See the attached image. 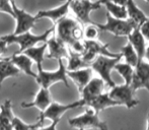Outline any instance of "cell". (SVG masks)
I'll return each instance as SVG.
<instances>
[{"label":"cell","mask_w":149,"mask_h":130,"mask_svg":"<svg viewBox=\"0 0 149 130\" xmlns=\"http://www.w3.org/2000/svg\"><path fill=\"white\" fill-rule=\"evenodd\" d=\"M141 35L143 36V38L145 39V41L149 42V17L140 27H138Z\"/></svg>","instance_id":"4dcf8cb0"},{"label":"cell","mask_w":149,"mask_h":130,"mask_svg":"<svg viewBox=\"0 0 149 130\" xmlns=\"http://www.w3.org/2000/svg\"><path fill=\"white\" fill-rule=\"evenodd\" d=\"M47 48L49 50V53L47 54V58L49 59H68V47L66 44L60 41L56 36H53L51 39L48 38L47 40Z\"/></svg>","instance_id":"4fadbf2b"},{"label":"cell","mask_w":149,"mask_h":130,"mask_svg":"<svg viewBox=\"0 0 149 130\" xmlns=\"http://www.w3.org/2000/svg\"><path fill=\"white\" fill-rule=\"evenodd\" d=\"M144 59L149 63V44L148 46H146V51H145V56H144Z\"/></svg>","instance_id":"e575fe53"},{"label":"cell","mask_w":149,"mask_h":130,"mask_svg":"<svg viewBox=\"0 0 149 130\" xmlns=\"http://www.w3.org/2000/svg\"><path fill=\"white\" fill-rule=\"evenodd\" d=\"M120 53L122 54V57H124L126 63L130 64L131 66L135 67L138 62H139V58H138L137 53L135 52L134 48L132 47L129 42H127V44L121 48V52Z\"/></svg>","instance_id":"484cf974"},{"label":"cell","mask_w":149,"mask_h":130,"mask_svg":"<svg viewBox=\"0 0 149 130\" xmlns=\"http://www.w3.org/2000/svg\"><path fill=\"white\" fill-rule=\"evenodd\" d=\"M55 31V24L52 28L48 29L45 33L42 35H33L31 32L19 34V35H7L1 37L4 41L7 43V45H11V44H18L19 45V50L16 53H22L24 50L30 49L31 47H35L38 43H46L49 38V36Z\"/></svg>","instance_id":"7a4b0ae2"},{"label":"cell","mask_w":149,"mask_h":130,"mask_svg":"<svg viewBox=\"0 0 149 130\" xmlns=\"http://www.w3.org/2000/svg\"><path fill=\"white\" fill-rule=\"evenodd\" d=\"M125 8L127 12V18L131 20L137 27H140L148 18L147 15L143 12V10L138 7L135 0H127Z\"/></svg>","instance_id":"d6986e66"},{"label":"cell","mask_w":149,"mask_h":130,"mask_svg":"<svg viewBox=\"0 0 149 130\" xmlns=\"http://www.w3.org/2000/svg\"><path fill=\"white\" fill-rule=\"evenodd\" d=\"M47 49V43H43V45L40 47H31L30 49L24 50L22 53L30 57L33 62H36L38 66V71L42 70V63L44 61V57H45V51Z\"/></svg>","instance_id":"603a6c76"},{"label":"cell","mask_w":149,"mask_h":130,"mask_svg":"<svg viewBox=\"0 0 149 130\" xmlns=\"http://www.w3.org/2000/svg\"><path fill=\"white\" fill-rule=\"evenodd\" d=\"M11 110V101L6 100L0 106V130H12L11 119L13 118Z\"/></svg>","instance_id":"44dd1931"},{"label":"cell","mask_w":149,"mask_h":130,"mask_svg":"<svg viewBox=\"0 0 149 130\" xmlns=\"http://www.w3.org/2000/svg\"><path fill=\"white\" fill-rule=\"evenodd\" d=\"M127 38H128V42L131 44V46L134 48L135 52L137 53L139 61L143 60L146 51V41L143 38V36L141 35L139 29L138 28L134 29L132 31V33L127 36Z\"/></svg>","instance_id":"ac0fdd59"},{"label":"cell","mask_w":149,"mask_h":130,"mask_svg":"<svg viewBox=\"0 0 149 130\" xmlns=\"http://www.w3.org/2000/svg\"><path fill=\"white\" fill-rule=\"evenodd\" d=\"M69 9L73 11L76 18L81 24H91L92 22L90 18V13L94 10H97L102 7L100 0L91 1V0H69Z\"/></svg>","instance_id":"8992f818"},{"label":"cell","mask_w":149,"mask_h":130,"mask_svg":"<svg viewBox=\"0 0 149 130\" xmlns=\"http://www.w3.org/2000/svg\"><path fill=\"white\" fill-rule=\"evenodd\" d=\"M11 6L14 13L13 17L15 18L16 22V27L13 35H19V34L31 32V29L35 27L36 22L38 20L36 15H31L26 10L17 7L15 3H11Z\"/></svg>","instance_id":"30bf717a"},{"label":"cell","mask_w":149,"mask_h":130,"mask_svg":"<svg viewBox=\"0 0 149 130\" xmlns=\"http://www.w3.org/2000/svg\"><path fill=\"white\" fill-rule=\"evenodd\" d=\"M58 63H59V68L56 71H45L44 69H42L38 72L36 80L40 85V87L49 89L54 83L60 82V81L64 83L67 87H69L68 79H67L66 75V66L63 63V59L58 60Z\"/></svg>","instance_id":"52a82bcc"},{"label":"cell","mask_w":149,"mask_h":130,"mask_svg":"<svg viewBox=\"0 0 149 130\" xmlns=\"http://www.w3.org/2000/svg\"><path fill=\"white\" fill-rule=\"evenodd\" d=\"M100 29L95 26V22L88 26L85 28V30H83V40L86 41H95L98 39L100 36Z\"/></svg>","instance_id":"f1b7e54d"},{"label":"cell","mask_w":149,"mask_h":130,"mask_svg":"<svg viewBox=\"0 0 149 130\" xmlns=\"http://www.w3.org/2000/svg\"><path fill=\"white\" fill-rule=\"evenodd\" d=\"M104 81L100 77H92L86 85L79 93L81 95V100H83L85 106L89 104L93 99L104 93Z\"/></svg>","instance_id":"7c38bea8"},{"label":"cell","mask_w":149,"mask_h":130,"mask_svg":"<svg viewBox=\"0 0 149 130\" xmlns=\"http://www.w3.org/2000/svg\"><path fill=\"white\" fill-rule=\"evenodd\" d=\"M7 43L4 41L2 38H0V56L6 51V48H7Z\"/></svg>","instance_id":"1f68e13d"},{"label":"cell","mask_w":149,"mask_h":130,"mask_svg":"<svg viewBox=\"0 0 149 130\" xmlns=\"http://www.w3.org/2000/svg\"><path fill=\"white\" fill-rule=\"evenodd\" d=\"M40 128H31V129H30V130H39Z\"/></svg>","instance_id":"74e56055"},{"label":"cell","mask_w":149,"mask_h":130,"mask_svg":"<svg viewBox=\"0 0 149 130\" xmlns=\"http://www.w3.org/2000/svg\"><path fill=\"white\" fill-rule=\"evenodd\" d=\"M100 130H109L108 127H106V128H102V129H100Z\"/></svg>","instance_id":"f35d334b"},{"label":"cell","mask_w":149,"mask_h":130,"mask_svg":"<svg viewBox=\"0 0 149 130\" xmlns=\"http://www.w3.org/2000/svg\"><path fill=\"white\" fill-rule=\"evenodd\" d=\"M68 123L72 128L88 130V129H102L108 127L106 122L102 121L98 113L92 108L87 107L85 112L79 116L73 117L68 120Z\"/></svg>","instance_id":"5b68a950"},{"label":"cell","mask_w":149,"mask_h":130,"mask_svg":"<svg viewBox=\"0 0 149 130\" xmlns=\"http://www.w3.org/2000/svg\"><path fill=\"white\" fill-rule=\"evenodd\" d=\"M58 123H59V121H52V123L48 127H45V128H42L41 127L39 130H56V127H57Z\"/></svg>","instance_id":"d6a6232c"},{"label":"cell","mask_w":149,"mask_h":130,"mask_svg":"<svg viewBox=\"0 0 149 130\" xmlns=\"http://www.w3.org/2000/svg\"><path fill=\"white\" fill-rule=\"evenodd\" d=\"M122 59V54L117 57H108V56H97L93 61L90 63V68L92 71L100 75V78L104 81V83L112 89L116 85L112 77V71L114 70L117 63Z\"/></svg>","instance_id":"3957f363"},{"label":"cell","mask_w":149,"mask_h":130,"mask_svg":"<svg viewBox=\"0 0 149 130\" xmlns=\"http://www.w3.org/2000/svg\"><path fill=\"white\" fill-rule=\"evenodd\" d=\"M146 130H149V112L147 115V124H146Z\"/></svg>","instance_id":"d590c367"},{"label":"cell","mask_w":149,"mask_h":130,"mask_svg":"<svg viewBox=\"0 0 149 130\" xmlns=\"http://www.w3.org/2000/svg\"><path fill=\"white\" fill-rule=\"evenodd\" d=\"M20 70L11 61H9L8 58L0 59V85L6 78L18 76Z\"/></svg>","instance_id":"7402d4cb"},{"label":"cell","mask_w":149,"mask_h":130,"mask_svg":"<svg viewBox=\"0 0 149 130\" xmlns=\"http://www.w3.org/2000/svg\"><path fill=\"white\" fill-rule=\"evenodd\" d=\"M109 96L116 101L120 106H125L127 109H133L139 104L138 100L135 98V92L130 85H116L109 92Z\"/></svg>","instance_id":"ba28073f"},{"label":"cell","mask_w":149,"mask_h":130,"mask_svg":"<svg viewBox=\"0 0 149 130\" xmlns=\"http://www.w3.org/2000/svg\"><path fill=\"white\" fill-rule=\"evenodd\" d=\"M10 2H11V3H15V1H14V0H9Z\"/></svg>","instance_id":"8d00e7d4"},{"label":"cell","mask_w":149,"mask_h":130,"mask_svg":"<svg viewBox=\"0 0 149 130\" xmlns=\"http://www.w3.org/2000/svg\"><path fill=\"white\" fill-rule=\"evenodd\" d=\"M102 6L107 9V13L114 16L116 18H127V12L126 8L123 5H119L117 3L110 1V0H100Z\"/></svg>","instance_id":"d4e9b609"},{"label":"cell","mask_w":149,"mask_h":130,"mask_svg":"<svg viewBox=\"0 0 149 130\" xmlns=\"http://www.w3.org/2000/svg\"><path fill=\"white\" fill-rule=\"evenodd\" d=\"M69 4H70V1L67 0L65 3H63L62 5L58 6V7L47 10H40L36 14V17L38 18V20H41V18H50L51 20H53L54 24H56L58 20H60L61 18L65 17L67 15L69 11Z\"/></svg>","instance_id":"9a60e30c"},{"label":"cell","mask_w":149,"mask_h":130,"mask_svg":"<svg viewBox=\"0 0 149 130\" xmlns=\"http://www.w3.org/2000/svg\"><path fill=\"white\" fill-rule=\"evenodd\" d=\"M145 1L147 2V3H149V0H145Z\"/></svg>","instance_id":"ab89813d"},{"label":"cell","mask_w":149,"mask_h":130,"mask_svg":"<svg viewBox=\"0 0 149 130\" xmlns=\"http://www.w3.org/2000/svg\"><path fill=\"white\" fill-rule=\"evenodd\" d=\"M133 91L144 89L149 93V63L145 59L141 60L134 67L132 81L130 83Z\"/></svg>","instance_id":"8fae6325"},{"label":"cell","mask_w":149,"mask_h":130,"mask_svg":"<svg viewBox=\"0 0 149 130\" xmlns=\"http://www.w3.org/2000/svg\"><path fill=\"white\" fill-rule=\"evenodd\" d=\"M52 103L51 94H50L49 89H44V87H40L39 92H38L37 96H36L35 101L31 103H22V109H30V108H38L40 112H43L48 108L50 104Z\"/></svg>","instance_id":"5bb4252c"},{"label":"cell","mask_w":149,"mask_h":130,"mask_svg":"<svg viewBox=\"0 0 149 130\" xmlns=\"http://www.w3.org/2000/svg\"><path fill=\"white\" fill-rule=\"evenodd\" d=\"M43 122L44 121L42 120H38L33 124H26L18 117L13 116V118L11 119V127L12 130H30L31 128H41L43 126Z\"/></svg>","instance_id":"83f0119b"},{"label":"cell","mask_w":149,"mask_h":130,"mask_svg":"<svg viewBox=\"0 0 149 130\" xmlns=\"http://www.w3.org/2000/svg\"><path fill=\"white\" fill-rule=\"evenodd\" d=\"M117 106H120V105L109 96V93H102L100 96H97L95 99H93L85 107H90V108H92L95 112H97L100 114V112L106 110V109Z\"/></svg>","instance_id":"ffe728a7"},{"label":"cell","mask_w":149,"mask_h":130,"mask_svg":"<svg viewBox=\"0 0 149 130\" xmlns=\"http://www.w3.org/2000/svg\"><path fill=\"white\" fill-rule=\"evenodd\" d=\"M78 130H82V129H78Z\"/></svg>","instance_id":"60d3db41"},{"label":"cell","mask_w":149,"mask_h":130,"mask_svg":"<svg viewBox=\"0 0 149 130\" xmlns=\"http://www.w3.org/2000/svg\"><path fill=\"white\" fill-rule=\"evenodd\" d=\"M56 37L66 44L68 47H72L77 42L83 41V28L77 20L70 17L61 18L55 24Z\"/></svg>","instance_id":"6da1fadb"},{"label":"cell","mask_w":149,"mask_h":130,"mask_svg":"<svg viewBox=\"0 0 149 130\" xmlns=\"http://www.w3.org/2000/svg\"><path fill=\"white\" fill-rule=\"evenodd\" d=\"M0 12L7 13L13 17L14 13H13V10H12L11 2L9 0H0Z\"/></svg>","instance_id":"f546056e"},{"label":"cell","mask_w":149,"mask_h":130,"mask_svg":"<svg viewBox=\"0 0 149 130\" xmlns=\"http://www.w3.org/2000/svg\"><path fill=\"white\" fill-rule=\"evenodd\" d=\"M95 26L100 31L110 33L115 37H127L134 29L138 28L129 18H116L109 13H107V22L104 24L95 22Z\"/></svg>","instance_id":"277c9868"},{"label":"cell","mask_w":149,"mask_h":130,"mask_svg":"<svg viewBox=\"0 0 149 130\" xmlns=\"http://www.w3.org/2000/svg\"><path fill=\"white\" fill-rule=\"evenodd\" d=\"M114 70H116L124 79V83L125 85H130L132 81V77H133L134 73V67L131 66L128 63H117L115 66Z\"/></svg>","instance_id":"4316f807"},{"label":"cell","mask_w":149,"mask_h":130,"mask_svg":"<svg viewBox=\"0 0 149 130\" xmlns=\"http://www.w3.org/2000/svg\"><path fill=\"white\" fill-rule=\"evenodd\" d=\"M92 72L93 71L90 67H86L74 71H66V75L67 77L72 79L73 82L78 87V91L80 92L92 78Z\"/></svg>","instance_id":"2e32d148"},{"label":"cell","mask_w":149,"mask_h":130,"mask_svg":"<svg viewBox=\"0 0 149 130\" xmlns=\"http://www.w3.org/2000/svg\"><path fill=\"white\" fill-rule=\"evenodd\" d=\"M68 65L66 66V70L67 71H74V70H78L81 68H86V67H90V65L88 63L83 60L81 54L79 53H75L72 50H70L68 48Z\"/></svg>","instance_id":"cb8c5ba5"},{"label":"cell","mask_w":149,"mask_h":130,"mask_svg":"<svg viewBox=\"0 0 149 130\" xmlns=\"http://www.w3.org/2000/svg\"><path fill=\"white\" fill-rule=\"evenodd\" d=\"M9 61H11L12 63L15 65L20 71L24 72L26 75L33 77V78H37L38 74H36L31 69L33 66V60L30 57H28L26 55H24V53H15L11 56L10 58H8Z\"/></svg>","instance_id":"e0dca14e"},{"label":"cell","mask_w":149,"mask_h":130,"mask_svg":"<svg viewBox=\"0 0 149 130\" xmlns=\"http://www.w3.org/2000/svg\"><path fill=\"white\" fill-rule=\"evenodd\" d=\"M110 1L114 2V3L119 4V5H123V6H125V4H126V2H127V0H110Z\"/></svg>","instance_id":"836d02e7"},{"label":"cell","mask_w":149,"mask_h":130,"mask_svg":"<svg viewBox=\"0 0 149 130\" xmlns=\"http://www.w3.org/2000/svg\"><path fill=\"white\" fill-rule=\"evenodd\" d=\"M0 87H1V85H0Z\"/></svg>","instance_id":"b9f144b4"},{"label":"cell","mask_w":149,"mask_h":130,"mask_svg":"<svg viewBox=\"0 0 149 130\" xmlns=\"http://www.w3.org/2000/svg\"><path fill=\"white\" fill-rule=\"evenodd\" d=\"M83 106H85V104H84V102H83V100H81V99L76 101V102H73V103H71V104H67V105H61V104H58V103L52 102L45 111L40 113L38 120L44 121L45 119H50L51 121H60L61 117H62L67 111L78 108V107H83Z\"/></svg>","instance_id":"9c48e42d"}]
</instances>
